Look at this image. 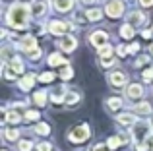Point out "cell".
Returning <instances> with one entry per match:
<instances>
[{"mask_svg":"<svg viewBox=\"0 0 153 151\" xmlns=\"http://www.w3.org/2000/svg\"><path fill=\"white\" fill-rule=\"evenodd\" d=\"M31 18V8L25 2H16L6 12V23L14 29H27Z\"/></svg>","mask_w":153,"mask_h":151,"instance_id":"1","label":"cell"},{"mask_svg":"<svg viewBox=\"0 0 153 151\" xmlns=\"http://www.w3.org/2000/svg\"><path fill=\"white\" fill-rule=\"evenodd\" d=\"M89 136H91L89 126H87V124H79V126H74V128L70 130L68 140H70L72 144H82V141H85Z\"/></svg>","mask_w":153,"mask_h":151,"instance_id":"2","label":"cell"},{"mask_svg":"<svg viewBox=\"0 0 153 151\" xmlns=\"http://www.w3.org/2000/svg\"><path fill=\"white\" fill-rule=\"evenodd\" d=\"M105 14L108 18H120L124 14V2L122 0H108L105 4Z\"/></svg>","mask_w":153,"mask_h":151,"instance_id":"3","label":"cell"},{"mask_svg":"<svg viewBox=\"0 0 153 151\" xmlns=\"http://www.w3.org/2000/svg\"><path fill=\"white\" fill-rule=\"evenodd\" d=\"M74 29V25H72L70 21H58V19H54V21H51L49 23V31L52 35H66L68 31H72Z\"/></svg>","mask_w":153,"mask_h":151,"instance_id":"4","label":"cell"},{"mask_svg":"<svg viewBox=\"0 0 153 151\" xmlns=\"http://www.w3.org/2000/svg\"><path fill=\"white\" fill-rule=\"evenodd\" d=\"M149 124H146V122H140V124H136L134 126V132H132V136L136 138V141L138 144L136 145H142V144H146V140L149 138Z\"/></svg>","mask_w":153,"mask_h":151,"instance_id":"5","label":"cell"},{"mask_svg":"<svg viewBox=\"0 0 153 151\" xmlns=\"http://www.w3.org/2000/svg\"><path fill=\"white\" fill-rule=\"evenodd\" d=\"M89 43L91 47H95V49H101V47L108 45V35L105 33V31H93V33L89 35Z\"/></svg>","mask_w":153,"mask_h":151,"instance_id":"6","label":"cell"},{"mask_svg":"<svg viewBox=\"0 0 153 151\" xmlns=\"http://www.w3.org/2000/svg\"><path fill=\"white\" fill-rule=\"evenodd\" d=\"M107 79H108V83H111L112 87H124L126 81H128V76L124 72H120V70H114V72H111L107 76Z\"/></svg>","mask_w":153,"mask_h":151,"instance_id":"7","label":"cell"},{"mask_svg":"<svg viewBox=\"0 0 153 151\" xmlns=\"http://www.w3.org/2000/svg\"><path fill=\"white\" fill-rule=\"evenodd\" d=\"M58 47L64 50V53H72V50L78 49V39H76L74 35H64V37L58 41Z\"/></svg>","mask_w":153,"mask_h":151,"instance_id":"8","label":"cell"},{"mask_svg":"<svg viewBox=\"0 0 153 151\" xmlns=\"http://www.w3.org/2000/svg\"><path fill=\"white\" fill-rule=\"evenodd\" d=\"M19 49L25 50L27 54L33 53V50L37 49V39H35V35H25V37L19 39Z\"/></svg>","mask_w":153,"mask_h":151,"instance_id":"9","label":"cell"},{"mask_svg":"<svg viewBox=\"0 0 153 151\" xmlns=\"http://www.w3.org/2000/svg\"><path fill=\"white\" fill-rule=\"evenodd\" d=\"M47 10H49L47 0H37V2L31 6V16H33V18H43V16L47 14Z\"/></svg>","mask_w":153,"mask_h":151,"instance_id":"10","label":"cell"},{"mask_svg":"<svg viewBox=\"0 0 153 151\" xmlns=\"http://www.w3.org/2000/svg\"><path fill=\"white\" fill-rule=\"evenodd\" d=\"M143 21H146V16H143L140 10H134V12H130V14L126 16V23H130L132 27L143 25Z\"/></svg>","mask_w":153,"mask_h":151,"instance_id":"11","label":"cell"},{"mask_svg":"<svg viewBox=\"0 0 153 151\" xmlns=\"http://www.w3.org/2000/svg\"><path fill=\"white\" fill-rule=\"evenodd\" d=\"M142 95H143V87L140 85V83H130V85L126 87V99H130V101L140 99Z\"/></svg>","mask_w":153,"mask_h":151,"instance_id":"12","label":"cell"},{"mask_svg":"<svg viewBox=\"0 0 153 151\" xmlns=\"http://www.w3.org/2000/svg\"><path fill=\"white\" fill-rule=\"evenodd\" d=\"M134 113L140 114V116H149V114L153 113V107L147 101H140V103L134 105Z\"/></svg>","mask_w":153,"mask_h":151,"instance_id":"13","label":"cell"},{"mask_svg":"<svg viewBox=\"0 0 153 151\" xmlns=\"http://www.w3.org/2000/svg\"><path fill=\"white\" fill-rule=\"evenodd\" d=\"M66 93H68V89H66V85H62V87H56L54 91L51 93V101L52 103H56V105H60V103H64V97H66Z\"/></svg>","mask_w":153,"mask_h":151,"instance_id":"14","label":"cell"},{"mask_svg":"<svg viewBox=\"0 0 153 151\" xmlns=\"http://www.w3.org/2000/svg\"><path fill=\"white\" fill-rule=\"evenodd\" d=\"M33 83H35V76L33 74H25L18 81V85H19V89H22V91H29L31 87H33Z\"/></svg>","mask_w":153,"mask_h":151,"instance_id":"15","label":"cell"},{"mask_svg":"<svg viewBox=\"0 0 153 151\" xmlns=\"http://www.w3.org/2000/svg\"><path fill=\"white\" fill-rule=\"evenodd\" d=\"M52 6L56 12H70L74 6V0H52Z\"/></svg>","mask_w":153,"mask_h":151,"instance_id":"16","label":"cell"},{"mask_svg":"<svg viewBox=\"0 0 153 151\" xmlns=\"http://www.w3.org/2000/svg\"><path fill=\"white\" fill-rule=\"evenodd\" d=\"M116 122L122 126H136V116L132 113H122L116 116Z\"/></svg>","mask_w":153,"mask_h":151,"instance_id":"17","label":"cell"},{"mask_svg":"<svg viewBox=\"0 0 153 151\" xmlns=\"http://www.w3.org/2000/svg\"><path fill=\"white\" fill-rule=\"evenodd\" d=\"M2 138L6 141H16L19 138V130H16V128H4L2 130Z\"/></svg>","mask_w":153,"mask_h":151,"instance_id":"18","label":"cell"},{"mask_svg":"<svg viewBox=\"0 0 153 151\" xmlns=\"http://www.w3.org/2000/svg\"><path fill=\"white\" fill-rule=\"evenodd\" d=\"M79 99H82V95H79L78 91H68L66 97H64V103L70 105V107H74V105H78V103H79Z\"/></svg>","mask_w":153,"mask_h":151,"instance_id":"19","label":"cell"},{"mask_svg":"<svg viewBox=\"0 0 153 151\" xmlns=\"http://www.w3.org/2000/svg\"><path fill=\"white\" fill-rule=\"evenodd\" d=\"M124 107V101L122 99H118V97H111V99H107V109L108 110H118V109H122Z\"/></svg>","mask_w":153,"mask_h":151,"instance_id":"20","label":"cell"},{"mask_svg":"<svg viewBox=\"0 0 153 151\" xmlns=\"http://www.w3.org/2000/svg\"><path fill=\"white\" fill-rule=\"evenodd\" d=\"M8 66H10L12 70H14L16 74H23V62H22V58H18V56H14L10 62H6Z\"/></svg>","mask_w":153,"mask_h":151,"instance_id":"21","label":"cell"},{"mask_svg":"<svg viewBox=\"0 0 153 151\" xmlns=\"http://www.w3.org/2000/svg\"><path fill=\"white\" fill-rule=\"evenodd\" d=\"M49 66H52V68H54V66H62V64H66V58L62 56V54H58V53H54V54H51L49 56Z\"/></svg>","mask_w":153,"mask_h":151,"instance_id":"22","label":"cell"},{"mask_svg":"<svg viewBox=\"0 0 153 151\" xmlns=\"http://www.w3.org/2000/svg\"><path fill=\"white\" fill-rule=\"evenodd\" d=\"M33 103L37 107H45L47 105V91H37V93H33Z\"/></svg>","mask_w":153,"mask_h":151,"instance_id":"23","label":"cell"},{"mask_svg":"<svg viewBox=\"0 0 153 151\" xmlns=\"http://www.w3.org/2000/svg\"><path fill=\"white\" fill-rule=\"evenodd\" d=\"M134 33H136V31H134V27H132L130 23H124V25L120 27V37H122V39H132Z\"/></svg>","mask_w":153,"mask_h":151,"instance_id":"24","label":"cell"},{"mask_svg":"<svg viewBox=\"0 0 153 151\" xmlns=\"http://www.w3.org/2000/svg\"><path fill=\"white\" fill-rule=\"evenodd\" d=\"M85 16H87V19H89V21H99V19L103 18V12L99 10V8H89Z\"/></svg>","mask_w":153,"mask_h":151,"instance_id":"25","label":"cell"},{"mask_svg":"<svg viewBox=\"0 0 153 151\" xmlns=\"http://www.w3.org/2000/svg\"><path fill=\"white\" fill-rule=\"evenodd\" d=\"M22 118H23V116L18 113V110H10V113L6 114V122H10V124H18Z\"/></svg>","mask_w":153,"mask_h":151,"instance_id":"26","label":"cell"},{"mask_svg":"<svg viewBox=\"0 0 153 151\" xmlns=\"http://www.w3.org/2000/svg\"><path fill=\"white\" fill-rule=\"evenodd\" d=\"M35 132H37L39 136H49L51 134V126L45 124V122H39V124L35 126Z\"/></svg>","mask_w":153,"mask_h":151,"instance_id":"27","label":"cell"},{"mask_svg":"<svg viewBox=\"0 0 153 151\" xmlns=\"http://www.w3.org/2000/svg\"><path fill=\"white\" fill-rule=\"evenodd\" d=\"M39 116H41V114H39L37 110H25V114H23V120H25V122H37Z\"/></svg>","mask_w":153,"mask_h":151,"instance_id":"28","label":"cell"},{"mask_svg":"<svg viewBox=\"0 0 153 151\" xmlns=\"http://www.w3.org/2000/svg\"><path fill=\"white\" fill-rule=\"evenodd\" d=\"M18 149L19 151H31L33 149V141L31 140H19L18 141Z\"/></svg>","mask_w":153,"mask_h":151,"instance_id":"29","label":"cell"},{"mask_svg":"<svg viewBox=\"0 0 153 151\" xmlns=\"http://www.w3.org/2000/svg\"><path fill=\"white\" fill-rule=\"evenodd\" d=\"M2 58H4V62H10L12 58H14V50H12V47H8V45L2 47Z\"/></svg>","mask_w":153,"mask_h":151,"instance_id":"30","label":"cell"},{"mask_svg":"<svg viewBox=\"0 0 153 151\" xmlns=\"http://www.w3.org/2000/svg\"><path fill=\"white\" fill-rule=\"evenodd\" d=\"M120 144H122V141H120L118 136H112V138H108V140H107V147L108 149H118Z\"/></svg>","mask_w":153,"mask_h":151,"instance_id":"31","label":"cell"},{"mask_svg":"<svg viewBox=\"0 0 153 151\" xmlns=\"http://www.w3.org/2000/svg\"><path fill=\"white\" fill-rule=\"evenodd\" d=\"M99 56L101 58H112V47L111 45H105L99 49Z\"/></svg>","mask_w":153,"mask_h":151,"instance_id":"32","label":"cell"},{"mask_svg":"<svg viewBox=\"0 0 153 151\" xmlns=\"http://www.w3.org/2000/svg\"><path fill=\"white\" fill-rule=\"evenodd\" d=\"M72 76H74V70H72V66L66 64L62 70H60V78H62V79H70Z\"/></svg>","mask_w":153,"mask_h":151,"instance_id":"33","label":"cell"},{"mask_svg":"<svg viewBox=\"0 0 153 151\" xmlns=\"http://www.w3.org/2000/svg\"><path fill=\"white\" fill-rule=\"evenodd\" d=\"M16 76H18V74H16L14 70H12L10 66L4 62V78H6V79H16Z\"/></svg>","mask_w":153,"mask_h":151,"instance_id":"34","label":"cell"},{"mask_svg":"<svg viewBox=\"0 0 153 151\" xmlns=\"http://www.w3.org/2000/svg\"><path fill=\"white\" fill-rule=\"evenodd\" d=\"M147 62H149V56H147V54H143V56L136 58L134 66H136V68H142V66H146V64H147Z\"/></svg>","mask_w":153,"mask_h":151,"instance_id":"35","label":"cell"},{"mask_svg":"<svg viewBox=\"0 0 153 151\" xmlns=\"http://www.w3.org/2000/svg\"><path fill=\"white\" fill-rule=\"evenodd\" d=\"M39 79H41L43 83H51L52 79H54V74H52V72H43L41 76H39Z\"/></svg>","mask_w":153,"mask_h":151,"instance_id":"36","label":"cell"},{"mask_svg":"<svg viewBox=\"0 0 153 151\" xmlns=\"http://www.w3.org/2000/svg\"><path fill=\"white\" fill-rule=\"evenodd\" d=\"M142 78H143V81H151V79H153V66H151V68H147L146 72H143Z\"/></svg>","mask_w":153,"mask_h":151,"instance_id":"37","label":"cell"},{"mask_svg":"<svg viewBox=\"0 0 153 151\" xmlns=\"http://www.w3.org/2000/svg\"><path fill=\"white\" fill-rule=\"evenodd\" d=\"M37 151H52V145L43 141V144H39V145H37Z\"/></svg>","mask_w":153,"mask_h":151,"instance_id":"38","label":"cell"},{"mask_svg":"<svg viewBox=\"0 0 153 151\" xmlns=\"http://www.w3.org/2000/svg\"><path fill=\"white\" fill-rule=\"evenodd\" d=\"M29 58L31 60H39L41 58V49H35L33 53H29Z\"/></svg>","mask_w":153,"mask_h":151,"instance_id":"39","label":"cell"},{"mask_svg":"<svg viewBox=\"0 0 153 151\" xmlns=\"http://www.w3.org/2000/svg\"><path fill=\"white\" fill-rule=\"evenodd\" d=\"M112 64H114V58H101V66H105V68H108Z\"/></svg>","mask_w":153,"mask_h":151,"instance_id":"40","label":"cell"},{"mask_svg":"<svg viewBox=\"0 0 153 151\" xmlns=\"http://www.w3.org/2000/svg\"><path fill=\"white\" fill-rule=\"evenodd\" d=\"M116 53H118V56H126V54H128V49L124 45H120V47H116Z\"/></svg>","mask_w":153,"mask_h":151,"instance_id":"41","label":"cell"},{"mask_svg":"<svg viewBox=\"0 0 153 151\" xmlns=\"http://www.w3.org/2000/svg\"><path fill=\"white\" fill-rule=\"evenodd\" d=\"M138 50H140V45H138V43H132V45H130V47H128V53H130V54H134V53H138Z\"/></svg>","mask_w":153,"mask_h":151,"instance_id":"42","label":"cell"},{"mask_svg":"<svg viewBox=\"0 0 153 151\" xmlns=\"http://www.w3.org/2000/svg\"><path fill=\"white\" fill-rule=\"evenodd\" d=\"M138 2H140L142 8H151L153 6V0H138Z\"/></svg>","mask_w":153,"mask_h":151,"instance_id":"43","label":"cell"},{"mask_svg":"<svg viewBox=\"0 0 153 151\" xmlns=\"http://www.w3.org/2000/svg\"><path fill=\"white\" fill-rule=\"evenodd\" d=\"M120 141H122V144H128V141H130V134H120Z\"/></svg>","mask_w":153,"mask_h":151,"instance_id":"44","label":"cell"},{"mask_svg":"<svg viewBox=\"0 0 153 151\" xmlns=\"http://www.w3.org/2000/svg\"><path fill=\"white\" fill-rule=\"evenodd\" d=\"M146 147H147V151L153 149V136H149V138L146 140Z\"/></svg>","mask_w":153,"mask_h":151,"instance_id":"45","label":"cell"},{"mask_svg":"<svg viewBox=\"0 0 153 151\" xmlns=\"http://www.w3.org/2000/svg\"><path fill=\"white\" fill-rule=\"evenodd\" d=\"M47 31V27H43V25H35V33H45Z\"/></svg>","mask_w":153,"mask_h":151,"instance_id":"46","label":"cell"},{"mask_svg":"<svg viewBox=\"0 0 153 151\" xmlns=\"http://www.w3.org/2000/svg\"><path fill=\"white\" fill-rule=\"evenodd\" d=\"M93 151H107V149H105V145L103 144H99V145H95V149Z\"/></svg>","mask_w":153,"mask_h":151,"instance_id":"47","label":"cell"},{"mask_svg":"<svg viewBox=\"0 0 153 151\" xmlns=\"http://www.w3.org/2000/svg\"><path fill=\"white\" fill-rule=\"evenodd\" d=\"M142 35H143V37H146V39H149V37H151V31H143Z\"/></svg>","mask_w":153,"mask_h":151,"instance_id":"48","label":"cell"},{"mask_svg":"<svg viewBox=\"0 0 153 151\" xmlns=\"http://www.w3.org/2000/svg\"><path fill=\"white\" fill-rule=\"evenodd\" d=\"M82 2H85V4H93L95 0H82Z\"/></svg>","mask_w":153,"mask_h":151,"instance_id":"49","label":"cell"},{"mask_svg":"<svg viewBox=\"0 0 153 151\" xmlns=\"http://www.w3.org/2000/svg\"><path fill=\"white\" fill-rule=\"evenodd\" d=\"M149 54H153V43L149 45Z\"/></svg>","mask_w":153,"mask_h":151,"instance_id":"50","label":"cell"},{"mask_svg":"<svg viewBox=\"0 0 153 151\" xmlns=\"http://www.w3.org/2000/svg\"><path fill=\"white\" fill-rule=\"evenodd\" d=\"M151 128H153V118H151Z\"/></svg>","mask_w":153,"mask_h":151,"instance_id":"51","label":"cell"},{"mask_svg":"<svg viewBox=\"0 0 153 151\" xmlns=\"http://www.w3.org/2000/svg\"><path fill=\"white\" fill-rule=\"evenodd\" d=\"M23 2H27V0H23Z\"/></svg>","mask_w":153,"mask_h":151,"instance_id":"52","label":"cell"},{"mask_svg":"<svg viewBox=\"0 0 153 151\" xmlns=\"http://www.w3.org/2000/svg\"><path fill=\"white\" fill-rule=\"evenodd\" d=\"M2 151H6V149H2Z\"/></svg>","mask_w":153,"mask_h":151,"instance_id":"53","label":"cell"}]
</instances>
